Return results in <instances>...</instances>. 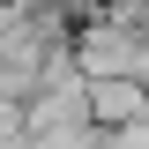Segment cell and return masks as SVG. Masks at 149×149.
<instances>
[{"instance_id":"cell-2","label":"cell","mask_w":149,"mask_h":149,"mask_svg":"<svg viewBox=\"0 0 149 149\" xmlns=\"http://www.w3.org/2000/svg\"><path fill=\"white\" fill-rule=\"evenodd\" d=\"M0 8H15V0H0Z\"/></svg>"},{"instance_id":"cell-1","label":"cell","mask_w":149,"mask_h":149,"mask_svg":"<svg viewBox=\"0 0 149 149\" xmlns=\"http://www.w3.org/2000/svg\"><path fill=\"white\" fill-rule=\"evenodd\" d=\"M127 119H149V97L134 74L119 82H90V127H127Z\"/></svg>"}]
</instances>
